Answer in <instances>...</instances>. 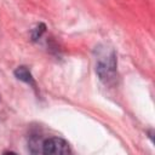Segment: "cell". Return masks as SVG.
Returning a JSON list of instances; mask_svg holds the SVG:
<instances>
[{
    "mask_svg": "<svg viewBox=\"0 0 155 155\" xmlns=\"http://www.w3.org/2000/svg\"><path fill=\"white\" fill-rule=\"evenodd\" d=\"M13 74H15V76H16L19 81H22V82L29 85L35 92H38L36 81H35V79H34V76H33V74H31V71L29 70L28 67H25V65H19V67H17V68L15 69Z\"/></svg>",
    "mask_w": 155,
    "mask_h": 155,
    "instance_id": "3",
    "label": "cell"
},
{
    "mask_svg": "<svg viewBox=\"0 0 155 155\" xmlns=\"http://www.w3.org/2000/svg\"><path fill=\"white\" fill-rule=\"evenodd\" d=\"M45 31H46V24L45 23H39L31 30V40L33 41H38L39 39H41V36L44 35Z\"/></svg>",
    "mask_w": 155,
    "mask_h": 155,
    "instance_id": "4",
    "label": "cell"
},
{
    "mask_svg": "<svg viewBox=\"0 0 155 155\" xmlns=\"http://www.w3.org/2000/svg\"><path fill=\"white\" fill-rule=\"evenodd\" d=\"M96 53V73L99 80L111 86L117 80V58L114 48L107 45H99L94 50Z\"/></svg>",
    "mask_w": 155,
    "mask_h": 155,
    "instance_id": "1",
    "label": "cell"
},
{
    "mask_svg": "<svg viewBox=\"0 0 155 155\" xmlns=\"http://www.w3.org/2000/svg\"><path fill=\"white\" fill-rule=\"evenodd\" d=\"M71 149L69 143L61 137L44 138L41 143V154L45 155H64L70 154Z\"/></svg>",
    "mask_w": 155,
    "mask_h": 155,
    "instance_id": "2",
    "label": "cell"
}]
</instances>
